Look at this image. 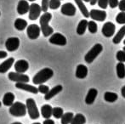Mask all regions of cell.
I'll use <instances>...</instances> for the list:
<instances>
[{"label":"cell","instance_id":"obj_24","mask_svg":"<svg viewBox=\"0 0 125 124\" xmlns=\"http://www.w3.org/2000/svg\"><path fill=\"white\" fill-rule=\"evenodd\" d=\"M124 36H125V25L123 27H121L120 30L117 31V34L114 36L113 40H112L113 43H115V44L120 43V42L123 40V38H124Z\"/></svg>","mask_w":125,"mask_h":124},{"label":"cell","instance_id":"obj_35","mask_svg":"<svg viewBox=\"0 0 125 124\" xmlns=\"http://www.w3.org/2000/svg\"><path fill=\"white\" fill-rule=\"evenodd\" d=\"M116 58L119 62H125V51L124 50H119L116 55Z\"/></svg>","mask_w":125,"mask_h":124},{"label":"cell","instance_id":"obj_39","mask_svg":"<svg viewBox=\"0 0 125 124\" xmlns=\"http://www.w3.org/2000/svg\"><path fill=\"white\" fill-rule=\"evenodd\" d=\"M108 5L112 9L116 8L118 5V0H108Z\"/></svg>","mask_w":125,"mask_h":124},{"label":"cell","instance_id":"obj_28","mask_svg":"<svg viewBox=\"0 0 125 124\" xmlns=\"http://www.w3.org/2000/svg\"><path fill=\"white\" fill-rule=\"evenodd\" d=\"M118 99V95L116 93H112V92H105L104 94V99L107 102L113 103L115 102L117 99Z\"/></svg>","mask_w":125,"mask_h":124},{"label":"cell","instance_id":"obj_52","mask_svg":"<svg viewBox=\"0 0 125 124\" xmlns=\"http://www.w3.org/2000/svg\"><path fill=\"white\" fill-rule=\"evenodd\" d=\"M0 15H1V12H0Z\"/></svg>","mask_w":125,"mask_h":124},{"label":"cell","instance_id":"obj_15","mask_svg":"<svg viewBox=\"0 0 125 124\" xmlns=\"http://www.w3.org/2000/svg\"><path fill=\"white\" fill-rule=\"evenodd\" d=\"M29 69V64L26 60H19L15 63V70L16 72L24 73Z\"/></svg>","mask_w":125,"mask_h":124},{"label":"cell","instance_id":"obj_51","mask_svg":"<svg viewBox=\"0 0 125 124\" xmlns=\"http://www.w3.org/2000/svg\"><path fill=\"white\" fill-rule=\"evenodd\" d=\"M124 45H125V40H124Z\"/></svg>","mask_w":125,"mask_h":124},{"label":"cell","instance_id":"obj_23","mask_svg":"<svg viewBox=\"0 0 125 124\" xmlns=\"http://www.w3.org/2000/svg\"><path fill=\"white\" fill-rule=\"evenodd\" d=\"M74 1L76 2L77 7L79 8V10H80L81 13L83 14V15L86 19L89 18V10H88V9L86 8L85 5H84L83 1V0H74Z\"/></svg>","mask_w":125,"mask_h":124},{"label":"cell","instance_id":"obj_45","mask_svg":"<svg viewBox=\"0 0 125 124\" xmlns=\"http://www.w3.org/2000/svg\"><path fill=\"white\" fill-rule=\"evenodd\" d=\"M11 124H22L21 123H19V122H15V123H11Z\"/></svg>","mask_w":125,"mask_h":124},{"label":"cell","instance_id":"obj_48","mask_svg":"<svg viewBox=\"0 0 125 124\" xmlns=\"http://www.w3.org/2000/svg\"><path fill=\"white\" fill-rule=\"evenodd\" d=\"M28 1H30V2H34L35 0H28Z\"/></svg>","mask_w":125,"mask_h":124},{"label":"cell","instance_id":"obj_21","mask_svg":"<svg viewBox=\"0 0 125 124\" xmlns=\"http://www.w3.org/2000/svg\"><path fill=\"white\" fill-rule=\"evenodd\" d=\"M52 106L50 105H43L41 107V114L42 116L45 119H48V118H50L51 116H52Z\"/></svg>","mask_w":125,"mask_h":124},{"label":"cell","instance_id":"obj_4","mask_svg":"<svg viewBox=\"0 0 125 124\" xmlns=\"http://www.w3.org/2000/svg\"><path fill=\"white\" fill-rule=\"evenodd\" d=\"M26 112L28 113L31 119H38L40 116V113L37 107L36 102L31 98H28L26 100Z\"/></svg>","mask_w":125,"mask_h":124},{"label":"cell","instance_id":"obj_8","mask_svg":"<svg viewBox=\"0 0 125 124\" xmlns=\"http://www.w3.org/2000/svg\"><path fill=\"white\" fill-rule=\"evenodd\" d=\"M40 32H41V29L37 24H31V25L28 26L27 29H26V33H27L28 38L31 40L38 38Z\"/></svg>","mask_w":125,"mask_h":124},{"label":"cell","instance_id":"obj_13","mask_svg":"<svg viewBox=\"0 0 125 124\" xmlns=\"http://www.w3.org/2000/svg\"><path fill=\"white\" fill-rule=\"evenodd\" d=\"M61 14L64 15L73 16V15H76L77 10H76L75 6L72 3H66L61 6Z\"/></svg>","mask_w":125,"mask_h":124},{"label":"cell","instance_id":"obj_30","mask_svg":"<svg viewBox=\"0 0 125 124\" xmlns=\"http://www.w3.org/2000/svg\"><path fill=\"white\" fill-rule=\"evenodd\" d=\"M73 112H66L62 115L61 117V124H70L73 118Z\"/></svg>","mask_w":125,"mask_h":124},{"label":"cell","instance_id":"obj_11","mask_svg":"<svg viewBox=\"0 0 125 124\" xmlns=\"http://www.w3.org/2000/svg\"><path fill=\"white\" fill-rule=\"evenodd\" d=\"M115 30H116L115 25H114L112 22L108 21L103 25L101 32H102V34L105 37H106V38H111V37H112L114 35Z\"/></svg>","mask_w":125,"mask_h":124},{"label":"cell","instance_id":"obj_33","mask_svg":"<svg viewBox=\"0 0 125 124\" xmlns=\"http://www.w3.org/2000/svg\"><path fill=\"white\" fill-rule=\"evenodd\" d=\"M116 21L118 24L121 25H125V12L121 11L117 14V17H116Z\"/></svg>","mask_w":125,"mask_h":124},{"label":"cell","instance_id":"obj_36","mask_svg":"<svg viewBox=\"0 0 125 124\" xmlns=\"http://www.w3.org/2000/svg\"><path fill=\"white\" fill-rule=\"evenodd\" d=\"M38 90L39 93L45 94L50 91V88H49L48 86H46V85H44L43 83V84H39V86H38Z\"/></svg>","mask_w":125,"mask_h":124},{"label":"cell","instance_id":"obj_46","mask_svg":"<svg viewBox=\"0 0 125 124\" xmlns=\"http://www.w3.org/2000/svg\"><path fill=\"white\" fill-rule=\"evenodd\" d=\"M83 2H86V3H87V2H89L90 0H83Z\"/></svg>","mask_w":125,"mask_h":124},{"label":"cell","instance_id":"obj_10","mask_svg":"<svg viewBox=\"0 0 125 124\" xmlns=\"http://www.w3.org/2000/svg\"><path fill=\"white\" fill-rule=\"evenodd\" d=\"M20 46V39L16 37L15 38H10L5 42V47L9 52H14L18 49Z\"/></svg>","mask_w":125,"mask_h":124},{"label":"cell","instance_id":"obj_18","mask_svg":"<svg viewBox=\"0 0 125 124\" xmlns=\"http://www.w3.org/2000/svg\"><path fill=\"white\" fill-rule=\"evenodd\" d=\"M76 77L79 79H83L87 76L88 75V68L84 65H78L76 69Z\"/></svg>","mask_w":125,"mask_h":124},{"label":"cell","instance_id":"obj_41","mask_svg":"<svg viewBox=\"0 0 125 124\" xmlns=\"http://www.w3.org/2000/svg\"><path fill=\"white\" fill-rule=\"evenodd\" d=\"M6 57H7V52L1 50V51H0V59H4V58H6Z\"/></svg>","mask_w":125,"mask_h":124},{"label":"cell","instance_id":"obj_5","mask_svg":"<svg viewBox=\"0 0 125 124\" xmlns=\"http://www.w3.org/2000/svg\"><path fill=\"white\" fill-rule=\"evenodd\" d=\"M103 50V46L100 43H96L94 46H93V48L86 54V55L84 56V60L87 63L90 64L97 58V56L100 55Z\"/></svg>","mask_w":125,"mask_h":124},{"label":"cell","instance_id":"obj_27","mask_svg":"<svg viewBox=\"0 0 125 124\" xmlns=\"http://www.w3.org/2000/svg\"><path fill=\"white\" fill-rule=\"evenodd\" d=\"M15 27L18 31H23L25 30V28L27 27V22L23 19L18 18L15 21Z\"/></svg>","mask_w":125,"mask_h":124},{"label":"cell","instance_id":"obj_22","mask_svg":"<svg viewBox=\"0 0 125 124\" xmlns=\"http://www.w3.org/2000/svg\"><path fill=\"white\" fill-rule=\"evenodd\" d=\"M15 101V94L11 92H8L3 95V104L5 106H10Z\"/></svg>","mask_w":125,"mask_h":124},{"label":"cell","instance_id":"obj_1","mask_svg":"<svg viewBox=\"0 0 125 124\" xmlns=\"http://www.w3.org/2000/svg\"><path fill=\"white\" fill-rule=\"evenodd\" d=\"M52 19V15L48 11L44 12L40 17V29L44 37H49L54 33V29L49 25V22Z\"/></svg>","mask_w":125,"mask_h":124},{"label":"cell","instance_id":"obj_14","mask_svg":"<svg viewBox=\"0 0 125 124\" xmlns=\"http://www.w3.org/2000/svg\"><path fill=\"white\" fill-rule=\"evenodd\" d=\"M15 87L17 88H19V89L24 90V91H26L28 93H31L35 94L38 93V88H36L35 86H32V85L28 84L27 83H15Z\"/></svg>","mask_w":125,"mask_h":124},{"label":"cell","instance_id":"obj_29","mask_svg":"<svg viewBox=\"0 0 125 124\" xmlns=\"http://www.w3.org/2000/svg\"><path fill=\"white\" fill-rule=\"evenodd\" d=\"M85 123H86L85 116L83 114L78 113V114L73 116V118L70 124H85Z\"/></svg>","mask_w":125,"mask_h":124},{"label":"cell","instance_id":"obj_44","mask_svg":"<svg viewBox=\"0 0 125 124\" xmlns=\"http://www.w3.org/2000/svg\"><path fill=\"white\" fill-rule=\"evenodd\" d=\"M96 3H97V0H90V1H89V3H90L92 6L93 5H95Z\"/></svg>","mask_w":125,"mask_h":124},{"label":"cell","instance_id":"obj_38","mask_svg":"<svg viewBox=\"0 0 125 124\" xmlns=\"http://www.w3.org/2000/svg\"><path fill=\"white\" fill-rule=\"evenodd\" d=\"M97 3L100 8L103 10H105L108 6V0H97Z\"/></svg>","mask_w":125,"mask_h":124},{"label":"cell","instance_id":"obj_3","mask_svg":"<svg viewBox=\"0 0 125 124\" xmlns=\"http://www.w3.org/2000/svg\"><path fill=\"white\" fill-rule=\"evenodd\" d=\"M10 113L14 116L20 117V116H25L26 115V106L25 104L21 102H15L10 105Z\"/></svg>","mask_w":125,"mask_h":124},{"label":"cell","instance_id":"obj_2","mask_svg":"<svg viewBox=\"0 0 125 124\" xmlns=\"http://www.w3.org/2000/svg\"><path fill=\"white\" fill-rule=\"evenodd\" d=\"M54 76V71L50 68H43L39 71L32 78V83L35 85L43 84L46 83L49 79H50Z\"/></svg>","mask_w":125,"mask_h":124},{"label":"cell","instance_id":"obj_43","mask_svg":"<svg viewBox=\"0 0 125 124\" xmlns=\"http://www.w3.org/2000/svg\"><path fill=\"white\" fill-rule=\"evenodd\" d=\"M121 94H122V96L125 99V85L121 88Z\"/></svg>","mask_w":125,"mask_h":124},{"label":"cell","instance_id":"obj_40","mask_svg":"<svg viewBox=\"0 0 125 124\" xmlns=\"http://www.w3.org/2000/svg\"><path fill=\"white\" fill-rule=\"evenodd\" d=\"M118 9L121 11L125 12V0H121L120 2H118Z\"/></svg>","mask_w":125,"mask_h":124},{"label":"cell","instance_id":"obj_31","mask_svg":"<svg viewBox=\"0 0 125 124\" xmlns=\"http://www.w3.org/2000/svg\"><path fill=\"white\" fill-rule=\"evenodd\" d=\"M64 114V111L61 107H54L52 109V116L56 119H60Z\"/></svg>","mask_w":125,"mask_h":124},{"label":"cell","instance_id":"obj_6","mask_svg":"<svg viewBox=\"0 0 125 124\" xmlns=\"http://www.w3.org/2000/svg\"><path fill=\"white\" fill-rule=\"evenodd\" d=\"M8 77L10 81L15 83H28L30 81V78L27 75L20 72H10Z\"/></svg>","mask_w":125,"mask_h":124},{"label":"cell","instance_id":"obj_37","mask_svg":"<svg viewBox=\"0 0 125 124\" xmlns=\"http://www.w3.org/2000/svg\"><path fill=\"white\" fill-rule=\"evenodd\" d=\"M49 2L50 0H42V6H41V10L44 13V12L48 11L49 9Z\"/></svg>","mask_w":125,"mask_h":124},{"label":"cell","instance_id":"obj_49","mask_svg":"<svg viewBox=\"0 0 125 124\" xmlns=\"http://www.w3.org/2000/svg\"><path fill=\"white\" fill-rule=\"evenodd\" d=\"M124 48V49H123V50H124V51H125V45H124V48Z\"/></svg>","mask_w":125,"mask_h":124},{"label":"cell","instance_id":"obj_42","mask_svg":"<svg viewBox=\"0 0 125 124\" xmlns=\"http://www.w3.org/2000/svg\"><path fill=\"white\" fill-rule=\"evenodd\" d=\"M43 124H54V122L53 121V120H51L50 118H48V119L43 121Z\"/></svg>","mask_w":125,"mask_h":124},{"label":"cell","instance_id":"obj_32","mask_svg":"<svg viewBox=\"0 0 125 124\" xmlns=\"http://www.w3.org/2000/svg\"><path fill=\"white\" fill-rule=\"evenodd\" d=\"M87 28L89 29V32L90 33H96L98 31V27H97V24L95 23L94 21L91 20V21H88V27Z\"/></svg>","mask_w":125,"mask_h":124},{"label":"cell","instance_id":"obj_7","mask_svg":"<svg viewBox=\"0 0 125 124\" xmlns=\"http://www.w3.org/2000/svg\"><path fill=\"white\" fill-rule=\"evenodd\" d=\"M50 43L54 45H59V46H65L66 44V38L65 36H63L62 34L59 32H55L53 33L52 36L50 38V40H49Z\"/></svg>","mask_w":125,"mask_h":124},{"label":"cell","instance_id":"obj_16","mask_svg":"<svg viewBox=\"0 0 125 124\" xmlns=\"http://www.w3.org/2000/svg\"><path fill=\"white\" fill-rule=\"evenodd\" d=\"M29 3L26 0H20L17 5V12L19 15H25L29 11Z\"/></svg>","mask_w":125,"mask_h":124},{"label":"cell","instance_id":"obj_26","mask_svg":"<svg viewBox=\"0 0 125 124\" xmlns=\"http://www.w3.org/2000/svg\"><path fill=\"white\" fill-rule=\"evenodd\" d=\"M88 27V20L83 19V20H81L80 22L78 23L77 27V33L78 35H83L86 31Z\"/></svg>","mask_w":125,"mask_h":124},{"label":"cell","instance_id":"obj_17","mask_svg":"<svg viewBox=\"0 0 125 124\" xmlns=\"http://www.w3.org/2000/svg\"><path fill=\"white\" fill-rule=\"evenodd\" d=\"M97 94H98V91L96 88H90L88 92L87 95H86L85 98V103L87 105H92L93 103L94 102L95 100L96 97H97Z\"/></svg>","mask_w":125,"mask_h":124},{"label":"cell","instance_id":"obj_50","mask_svg":"<svg viewBox=\"0 0 125 124\" xmlns=\"http://www.w3.org/2000/svg\"><path fill=\"white\" fill-rule=\"evenodd\" d=\"M1 105H2V103H1V101H0V107H1Z\"/></svg>","mask_w":125,"mask_h":124},{"label":"cell","instance_id":"obj_25","mask_svg":"<svg viewBox=\"0 0 125 124\" xmlns=\"http://www.w3.org/2000/svg\"><path fill=\"white\" fill-rule=\"evenodd\" d=\"M117 77L120 79H124L125 77V65L124 62H118L116 66Z\"/></svg>","mask_w":125,"mask_h":124},{"label":"cell","instance_id":"obj_34","mask_svg":"<svg viewBox=\"0 0 125 124\" xmlns=\"http://www.w3.org/2000/svg\"><path fill=\"white\" fill-rule=\"evenodd\" d=\"M61 6V0H50L49 7L51 10H57Z\"/></svg>","mask_w":125,"mask_h":124},{"label":"cell","instance_id":"obj_47","mask_svg":"<svg viewBox=\"0 0 125 124\" xmlns=\"http://www.w3.org/2000/svg\"><path fill=\"white\" fill-rule=\"evenodd\" d=\"M32 124H41L40 123H32Z\"/></svg>","mask_w":125,"mask_h":124},{"label":"cell","instance_id":"obj_9","mask_svg":"<svg viewBox=\"0 0 125 124\" xmlns=\"http://www.w3.org/2000/svg\"><path fill=\"white\" fill-rule=\"evenodd\" d=\"M41 12V6L38 3H32L29 7V19L31 20H37L40 16Z\"/></svg>","mask_w":125,"mask_h":124},{"label":"cell","instance_id":"obj_19","mask_svg":"<svg viewBox=\"0 0 125 124\" xmlns=\"http://www.w3.org/2000/svg\"><path fill=\"white\" fill-rule=\"evenodd\" d=\"M14 62H15V59L13 57L7 59L6 60H4L3 63L0 64V73H5L11 68V66H13Z\"/></svg>","mask_w":125,"mask_h":124},{"label":"cell","instance_id":"obj_12","mask_svg":"<svg viewBox=\"0 0 125 124\" xmlns=\"http://www.w3.org/2000/svg\"><path fill=\"white\" fill-rule=\"evenodd\" d=\"M89 17H91L93 20L104 21L106 19V12L105 10H92L89 12Z\"/></svg>","mask_w":125,"mask_h":124},{"label":"cell","instance_id":"obj_20","mask_svg":"<svg viewBox=\"0 0 125 124\" xmlns=\"http://www.w3.org/2000/svg\"><path fill=\"white\" fill-rule=\"evenodd\" d=\"M63 88L61 85H57V86L54 87L52 89H50V91L47 94H45L44 95V99L45 100H50V99H52L53 97H54L55 95H57L59 93H61L62 91Z\"/></svg>","mask_w":125,"mask_h":124}]
</instances>
